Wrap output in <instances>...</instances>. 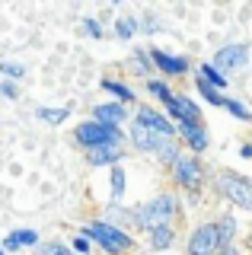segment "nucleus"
<instances>
[{"label":"nucleus","mask_w":252,"mask_h":255,"mask_svg":"<svg viewBox=\"0 0 252 255\" xmlns=\"http://www.w3.org/2000/svg\"><path fill=\"white\" fill-rule=\"evenodd\" d=\"M80 236L93 239V243H96L99 249H106L109 255H122V252H131V249H134V236L125 233L122 227H115V223H109V220L83 223V227H80Z\"/></svg>","instance_id":"nucleus-1"},{"label":"nucleus","mask_w":252,"mask_h":255,"mask_svg":"<svg viewBox=\"0 0 252 255\" xmlns=\"http://www.w3.org/2000/svg\"><path fill=\"white\" fill-rule=\"evenodd\" d=\"M176 214H179V201L176 195H156L153 201L140 204L137 207V220H140V230H156V227H172L176 223Z\"/></svg>","instance_id":"nucleus-2"},{"label":"nucleus","mask_w":252,"mask_h":255,"mask_svg":"<svg viewBox=\"0 0 252 255\" xmlns=\"http://www.w3.org/2000/svg\"><path fill=\"white\" fill-rule=\"evenodd\" d=\"M74 140L80 143L83 150H93V147H102V143H125L122 137V128H112V125H102V122H80L74 128Z\"/></svg>","instance_id":"nucleus-3"},{"label":"nucleus","mask_w":252,"mask_h":255,"mask_svg":"<svg viewBox=\"0 0 252 255\" xmlns=\"http://www.w3.org/2000/svg\"><path fill=\"white\" fill-rule=\"evenodd\" d=\"M217 188L224 191V198L243 211H252V179L240 172H220L217 175Z\"/></svg>","instance_id":"nucleus-4"},{"label":"nucleus","mask_w":252,"mask_h":255,"mask_svg":"<svg viewBox=\"0 0 252 255\" xmlns=\"http://www.w3.org/2000/svg\"><path fill=\"white\" fill-rule=\"evenodd\" d=\"M217 249H220L217 223H198L185 243V255H217Z\"/></svg>","instance_id":"nucleus-5"},{"label":"nucleus","mask_w":252,"mask_h":255,"mask_svg":"<svg viewBox=\"0 0 252 255\" xmlns=\"http://www.w3.org/2000/svg\"><path fill=\"white\" fill-rule=\"evenodd\" d=\"M172 172H176V182L185 191H198L201 182H204V169H201L198 156H192V153H182V156H179L176 163H172Z\"/></svg>","instance_id":"nucleus-6"},{"label":"nucleus","mask_w":252,"mask_h":255,"mask_svg":"<svg viewBox=\"0 0 252 255\" xmlns=\"http://www.w3.org/2000/svg\"><path fill=\"white\" fill-rule=\"evenodd\" d=\"M166 112L172 115V122H179V125H201V109H198V102H192L188 96L182 93H172L169 99H166Z\"/></svg>","instance_id":"nucleus-7"},{"label":"nucleus","mask_w":252,"mask_h":255,"mask_svg":"<svg viewBox=\"0 0 252 255\" xmlns=\"http://www.w3.org/2000/svg\"><path fill=\"white\" fill-rule=\"evenodd\" d=\"M214 67L220 70V74H233V70H240V67H246L249 64V45H224L220 51L214 54Z\"/></svg>","instance_id":"nucleus-8"},{"label":"nucleus","mask_w":252,"mask_h":255,"mask_svg":"<svg viewBox=\"0 0 252 255\" xmlns=\"http://www.w3.org/2000/svg\"><path fill=\"white\" fill-rule=\"evenodd\" d=\"M134 122L144 125V128H150V131H156V134H163V137H176V134H179V128H172L169 118L160 115V112L150 109V106H140L134 112Z\"/></svg>","instance_id":"nucleus-9"},{"label":"nucleus","mask_w":252,"mask_h":255,"mask_svg":"<svg viewBox=\"0 0 252 255\" xmlns=\"http://www.w3.org/2000/svg\"><path fill=\"white\" fill-rule=\"evenodd\" d=\"M166 140H176V137H163V134H156V131H150V128H144L137 122L131 125V143H134L140 153H156Z\"/></svg>","instance_id":"nucleus-10"},{"label":"nucleus","mask_w":252,"mask_h":255,"mask_svg":"<svg viewBox=\"0 0 252 255\" xmlns=\"http://www.w3.org/2000/svg\"><path fill=\"white\" fill-rule=\"evenodd\" d=\"M150 61H153V67L166 77H185L188 74V61L179 58V54H166V51H160V48H153Z\"/></svg>","instance_id":"nucleus-11"},{"label":"nucleus","mask_w":252,"mask_h":255,"mask_svg":"<svg viewBox=\"0 0 252 255\" xmlns=\"http://www.w3.org/2000/svg\"><path fill=\"white\" fill-rule=\"evenodd\" d=\"M93 122L122 128L128 122V106H125V102H99V106H93Z\"/></svg>","instance_id":"nucleus-12"},{"label":"nucleus","mask_w":252,"mask_h":255,"mask_svg":"<svg viewBox=\"0 0 252 255\" xmlns=\"http://www.w3.org/2000/svg\"><path fill=\"white\" fill-rule=\"evenodd\" d=\"M125 156V143H102V147L86 150V163L90 166H115Z\"/></svg>","instance_id":"nucleus-13"},{"label":"nucleus","mask_w":252,"mask_h":255,"mask_svg":"<svg viewBox=\"0 0 252 255\" xmlns=\"http://www.w3.org/2000/svg\"><path fill=\"white\" fill-rule=\"evenodd\" d=\"M179 134H182V140L188 143L192 153L208 150V128H204V122L201 125H179Z\"/></svg>","instance_id":"nucleus-14"},{"label":"nucleus","mask_w":252,"mask_h":255,"mask_svg":"<svg viewBox=\"0 0 252 255\" xmlns=\"http://www.w3.org/2000/svg\"><path fill=\"white\" fill-rule=\"evenodd\" d=\"M0 246H3V252H16L22 246H38V233L35 230H16V233H10Z\"/></svg>","instance_id":"nucleus-15"},{"label":"nucleus","mask_w":252,"mask_h":255,"mask_svg":"<svg viewBox=\"0 0 252 255\" xmlns=\"http://www.w3.org/2000/svg\"><path fill=\"white\" fill-rule=\"evenodd\" d=\"M198 74H201L204 83L214 86V90H220V93H224V90H227V83H230V77H224V74H220V70L214 67V64H211V61H204V64H201Z\"/></svg>","instance_id":"nucleus-16"},{"label":"nucleus","mask_w":252,"mask_h":255,"mask_svg":"<svg viewBox=\"0 0 252 255\" xmlns=\"http://www.w3.org/2000/svg\"><path fill=\"white\" fill-rule=\"evenodd\" d=\"M147 239H150V249H169L172 239H176V230L172 227H156L147 233Z\"/></svg>","instance_id":"nucleus-17"},{"label":"nucleus","mask_w":252,"mask_h":255,"mask_svg":"<svg viewBox=\"0 0 252 255\" xmlns=\"http://www.w3.org/2000/svg\"><path fill=\"white\" fill-rule=\"evenodd\" d=\"M220 109H227L233 118H240V122H252V112H249V106H243L240 99H233V96H224V99H220Z\"/></svg>","instance_id":"nucleus-18"},{"label":"nucleus","mask_w":252,"mask_h":255,"mask_svg":"<svg viewBox=\"0 0 252 255\" xmlns=\"http://www.w3.org/2000/svg\"><path fill=\"white\" fill-rule=\"evenodd\" d=\"M102 90L112 93L118 102H125V106H128V102H134V90H131V86H125V83H115V80H102Z\"/></svg>","instance_id":"nucleus-19"},{"label":"nucleus","mask_w":252,"mask_h":255,"mask_svg":"<svg viewBox=\"0 0 252 255\" xmlns=\"http://www.w3.org/2000/svg\"><path fill=\"white\" fill-rule=\"evenodd\" d=\"M67 115H70V106H64V109H48V106L35 109V118H42V122H48V125H64Z\"/></svg>","instance_id":"nucleus-20"},{"label":"nucleus","mask_w":252,"mask_h":255,"mask_svg":"<svg viewBox=\"0 0 252 255\" xmlns=\"http://www.w3.org/2000/svg\"><path fill=\"white\" fill-rule=\"evenodd\" d=\"M217 236H220V246H233V236H236V220L230 214H224V217L217 220Z\"/></svg>","instance_id":"nucleus-21"},{"label":"nucleus","mask_w":252,"mask_h":255,"mask_svg":"<svg viewBox=\"0 0 252 255\" xmlns=\"http://www.w3.org/2000/svg\"><path fill=\"white\" fill-rule=\"evenodd\" d=\"M131 67H134L137 74L147 80V77H150V70H153V61H150V54H147V51H140V48H137V51L131 54Z\"/></svg>","instance_id":"nucleus-22"},{"label":"nucleus","mask_w":252,"mask_h":255,"mask_svg":"<svg viewBox=\"0 0 252 255\" xmlns=\"http://www.w3.org/2000/svg\"><path fill=\"white\" fill-rule=\"evenodd\" d=\"M156 156H160V163H163V166H172L179 156H182V147H179L176 140H166L160 150H156Z\"/></svg>","instance_id":"nucleus-23"},{"label":"nucleus","mask_w":252,"mask_h":255,"mask_svg":"<svg viewBox=\"0 0 252 255\" xmlns=\"http://www.w3.org/2000/svg\"><path fill=\"white\" fill-rule=\"evenodd\" d=\"M137 29H140V26H137L134 19H131V16H118V19H115V35L122 38V42H128V38L134 35Z\"/></svg>","instance_id":"nucleus-24"},{"label":"nucleus","mask_w":252,"mask_h":255,"mask_svg":"<svg viewBox=\"0 0 252 255\" xmlns=\"http://www.w3.org/2000/svg\"><path fill=\"white\" fill-rule=\"evenodd\" d=\"M195 86H198V96L204 102H211V106H220V99H224V93L220 90H214V86H208L201 77H195Z\"/></svg>","instance_id":"nucleus-25"},{"label":"nucleus","mask_w":252,"mask_h":255,"mask_svg":"<svg viewBox=\"0 0 252 255\" xmlns=\"http://www.w3.org/2000/svg\"><path fill=\"white\" fill-rule=\"evenodd\" d=\"M109 179H112V201H118V198H122V191H125V172H122V166H112V175H109Z\"/></svg>","instance_id":"nucleus-26"},{"label":"nucleus","mask_w":252,"mask_h":255,"mask_svg":"<svg viewBox=\"0 0 252 255\" xmlns=\"http://www.w3.org/2000/svg\"><path fill=\"white\" fill-rule=\"evenodd\" d=\"M147 93L156 96V99H163V102H166L169 96H172V90H169L166 83H163V80H147Z\"/></svg>","instance_id":"nucleus-27"},{"label":"nucleus","mask_w":252,"mask_h":255,"mask_svg":"<svg viewBox=\"0 0 252 255\" xmlns=\"http://www.w3.org/2000/svg\"><path fill=\"white\" fill-rule=\"evenodd\" d=\"M38 255H77V252H70V246L64 243H45L38 246Z\"/></svg>","instance_id":"nucleus-28"},{"label":"nucleus","mask_w":252,"mask_h":255,"mask_svg":"<svg viewBox=\"0 0 252 255\" xmlns=\"http://www.w3.org/2000/svg\"><path fill=\"white\" fill-rule=\"evenodd\" d=\"M0 74H6V80H19V77H26V67H22V64L3 61V64H0Z\"/></svg>","instance_id":"nucleus-29"},{"label":"nucleus","mask_w":252,"mask_h":255,"mask_svg":"<svg viewBox=\"0 0 252 255\" xmlns=\"http://www.w3.org/2000/svg\"><path fill=\"white\" fill-rule=\"evenodd\" d=\"M83 29H86V35L102 38V26H99V19H93V16H86V19H83Z\"/></svg>","instance_id":"nucleus-30"},{"label":"nucleus","mask_w":252,"mask_h":255,"mask_svg":"<svg viewBox=\"0 0 252 255\" xmlns=\"http://www.w3.org/2000/svg\"><path fill=\"white\" fill-rule=\"evenodd\" d=\"M0 96H6V99H16V96H19L16 83H13V80H3V83H0Z\"/></svg>","instance_id":"nucleus-31"},{"label":"nucleus","mask_w":252,"mask_h":255,"mask_svg":"<svg viewBox=\"0 0 252 255\" xmlns=\"http://www.w3.org/2000/svg\"><path fill=\"white\" fill-rule=\"evenodd\" d=\"M74 252L86 255V252H90V239H86V236H74Z\"/></svg>","instance_id":"nucleus-32"},{"label":"nucleus","mask_w":252,"mask_h":255,"mask_svg":"<svg viewBox=\"0 0 252 255\" xmlns=\"http://www.w3.org/2000/svg\"><path fill=\"white\" fill-rule=\"evenodd\" d=\"M217 255H240V252H236L233 246H220V249H217Z\"/></svg>","instance_id":"nucleus-33"},{"label":"nucleus","mask_w":252,"mask_h":255,"mask_svg":"<svg viewBox=\"0 0 252 255\" xmlns=\"http://www.w3.org/2000/svg\"><path fill=\"white\" fill-rule=\"evenodd\" d=\"M240 156H246V159H252V143H243V150H240Z\"/></svg>","instance_id":"nucleus-34"},{"label":"nucleus","mask_w":252,"mask_h":255,"mask_svg":"<svg viewBox=\"0 0 252 255\" xmlns=\"http://www.w3.org/2000/svg\"><path fill=\"white\" fill-rule=\"evenodd\" d=\"M0 255H6V252H3V246H0Z\"/></svg>","instance_id":"nucleus-35"},{"label":"nucleus","mask_w":252,"mask_h":255,"mask_svg":"<svg viewBox=\"0 0 252 255\" xmlns=\"http://www.w3.org/2000/svg\"><path fill=\"white\" fill-rule=\"evenodd\" d=\"M112 3H122V0H112Z\"/></svg>","instance_id":"nucleus-36"}]
</instances>
